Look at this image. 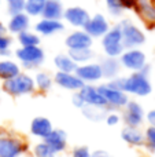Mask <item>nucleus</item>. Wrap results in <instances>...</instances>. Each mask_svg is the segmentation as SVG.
<instances>
[{"mask_svg":"<svg viewBox=\"0 0 155 157\" xmlns=\"http://www.w3.org/2000/svg\"><path fill=\"white\" fill-rule=\"evenodd\" d=\"M54 81L63 90L67 91H80L85 83L80 77H77L74 73H63V72H56L54 77Z\"/></svg>","mask_w":155,"mask_h":157,"instance_id":"15","label":"nucleus"},{"mask_svg":"<svg viewBox=\"0 0 155 157\" xmlns=\"http://www.w3.org/2000/svg\"><path fill=\"white\" fill-rule=\"evenodd\" d=\"M34 84H36V87H37L40 91L45 92V91H48V90H51L52 84H54V80H52V77L49 76L48 73L40 72V73L36 75V77H34Z\"/></svg>","mask_w":155,"mask_h":157,"instance_id":"30","label":"nucleus"},{"mask_svg":"<svg viewBox=\"0 0 155 157\" xmlns=\"http://www.w3.org/2000/svg\"><path fill=\"white\" fill-rule=\"evenodd\" d=\"M110 29L109 21L106 19V17L102 14H96V15L91 17V19L88 21V24L85 25L84 30L91 36V37H103Z\"/></svg>","mask_w":155,"mask_h":157,"instance_id":"12","label":"nucleus"},{"mask_svg":"<svg viewBox=\"0 0 155 157\" xmlns=\"http://www.w3.org/2000/svg\"><path fill=\"white\" fill-rule=\"evenodd\" d=\"M121 119L128 127H140L146 120L144 109L136 101H128V103L122 108Z\"/></svg>","mask_w":155,"mask_h":157,"instance_id":"8","label":"nucleus"},{"mask_svg":"<svg viewBox=\"0 0 155 157\" xmlns=\"http://www.w3.org/2000/svg\"><path fill=\"white\" fill-rule=\"evenodd\" d=\"M121 139L129 146L142 147L144 146V131H142L139 127H125L121 130Z\"/></svg>","mask_w":155,"mask_h":157,"instance_id":"18","label":"nucleus"},{"mask_svg":"<svg viewBox=\"0 0 155 157\" xmlns=\"http://www.w3.org/2000/svg\"><path fill=\"white\" fill-rule=\"evenodd\" d=\"M98 90L102 97L104 98V101L107 102V106H109L110 110L111 109H122L129 101L128 94H125L121 90L114 88L110 84H100L98 87Z\"/></svg>","mask_w":155,"mask_h":157,"instance_id":"7","label":"nucleus"},{"mask_svg":"<svg viewBox=\"0 0 155 157\" xmlns=\"http://www.w3.org/2000/svg\"><path fill=\"white\" fill-rule=\"evenodd\" d=\"M106 4H107V10L111 15L114 17H120L124 11V6L121 4L120 0H106Z\"/></svg>","mask_w":155,"mask_h":157,"instance_id":"34","label":"nucleus"},{"mask_svg":"<svg viewBox=\"0 0 155 157\" xmlns=\"http://www.w3.org/2000/svg\"><path fill=\"white\" fill-rule=\"evenodd\" d=\"M5 30H7V28H5L4 25H3V22H2V21H0V33H2V35H4Z\"/></svg>","mask_w":155,"mask_h":157,"instance_id":"41","label":"nucleus"},{"mask_svg":"<svg viewBox=\"0 0 155 157\" xmlns=\"http://www.w3.org/2000/svg\"><path fill=\"white\" fill-rule=\"evenodd\" d=\"M3 91L7 92L13 97H22V95H29L34 92L36 84L34 78H32L26 73H19L18 76L10 78V80L3 81Z\"/></svg>","mask_w":155,"mask_h":157,"instance_id":"2","label":"nucleus"},{"mask_svg":"<svg viewBox=\"0 0 155 157\" xmlns=\"http://www.w3.org/2000/svg\"><path fill=\"white\" fill-rule=\"evenodd\" d=\"M104 121H106L107 125H110V127H114V125H118L121 121V116L118 113H115V112H109L106 116V119H104Z\"/></svg>","mask_w":155,"mask_h":157,"instance_id":"37","label":"nucleus"},{"mask_svg":"<svg viewBox=\"0 0 155 157\" xmlns=\"http://www.w3.org/2000/svg\"><path fill=\"white\" fill-rule=\"evenodd\" d=\"M137 13L148 22H155V4L151 0H136Z\"/></svg>","mask_w":155,"mask_h":157,"instance_id":"25","label":"nucleus"},{"mask_svg":"<svg viewBox=\"0 0 155 157\" xmlns=\"http://www.w3.org/2000/svg\"><path fill=\"white\" fill-rule=\"evenodd\" d=\"M146 121L148 123V125L155 127V109L154 110H150L147 114H146Z\"/></svg>","mask_w":155,"mask_h":157,"instance_id":"39","label":"nucleus"},{"mask_svg":"<svg viewBox=\"0 0 155 157\" xmlns=\"http://www.w3.org/2000/svg\"><path fill=\"white\" fill-rule=\"evenodd\" d=\"M150 71L151 66L147 63L142 71L133 72L126 77H115L107 84H110L117 90H121L125 94H132L136 97H147L153 91V86L150 81Z\"/></svg>","mask_w":155,"mask_h":157,"instance_id":"1","label":"nucleus"},{"mask_svg":"<svg viewBox=\"0 0 155 157\" xmlns=\"http://www.w3.org/2000/svg\"><path fill=\"white\" fill-rule=\"evenodd\" d=\"M47 0H25L23 13L29 17H40Z\"/></svg>","mask_w":155,"mask_h":157,"instance_id":"28","label":"nucleus"},{"mask_svg":"<svg viewBox=\"0 0 155 157\" xmlns=\"http://www.w3.org/2000/svg\"><path fill=\"white\" fill-rule=\"evenodd\" d=\"M74 75L80 77L85 84L87 83H95L103 78V72L99 63H82V65H77Z\"/></svg>","mask_w":155,"mask_h":157,"instance_id":"11","label":"nucleus"},{"mask_svg":"<svg viewBox=\"0 0 155 157\" xmlns=\"http://www.w3.org/2000/svg\"><path fill=\"white\" fill-rule=\"evenodd\" d=\"M30 134L36 138L41 139L43 141L52 130H54V125H52L51 120L48 117H44V116H37L30 121Z\"/></svg>","mask_w":155,"mask_h":157,"instance_id":"17","label":"nucleus"},{"mask_svg":"<svg viewBox=\"0 0 155 157\" xmlns=\"http://www.w3.org/2000/svg\"><path fill=\"white\" fill-rule=\"evenodd\" d=\"M144 146L148 152L155 153V127L148 125L144 131Z\"/></svg>","mask_w":155,"mask_h":157,"instance_id":"32","label":"nucleus"},{"mask_svg":"<svg viewBox=\"0 0 155 157\" xmlns=\"http://www.w3.org/2000/svg\"><path fill=\"white\" fill-rule=\"evenodd\" d=\"M43 142L56 155L63 153L67 149V134L66 131H63L62 128H54L45 138L43 139Z\"/></svg>","mask_w":155,"mask_h":157,"instance_id":"10","label":"nucleus"},{"mask_svg":"<svg viewBox=\"0 0 155 157\" xmlns=\"http://www.w3.org/2000/svg\"><path fill=\"white\" fill-rule=\"evenodd\" d=\"M99 65H100L102 72H103V77L111 78V80L118 77V73H120V69H121V63L118 58L106 57L100 61Z\"/></svg>","mask_w":155,"mask_h":157,"instance_id":"22","label":"nucleus"},{"mask_svg":"<svg viewBox=\"0 0 155 157\" xmlns=\"http://www.w3.org/2000/svg\"><path fill=\"white\" fill-rule=\"evenodd\" d=\"M32 153H33V157H56L58 156L56 153L52 152L43 141L37 142V144L32 147Z\"/></svg>","mask_w":155,"mask_h":157,"instance_id":"31","label":"nucleus"},{"mask_svg":"<svg viewBox=\"0 0 155 157\" xmlns=\"http://www.w3.org/2000/svg\"><path fill=\"white\" fill-rule=\"evenodd\" d=\"M0 6H2V0H0Z\"/></svg>","mask_w":155,"mask_h":157,"instance_id":"43","label":"nucleus"},{"mask_svg":"<svg viewBox=\"0 0 155 157\" xmlns=\"http://www.w3.org/2000/svg\"><path fill=\"white\" fill-rule=\"evenodd\" d=\"M69 57L76 63H84L91 61L95 57V51L92 48H78V50H69Z\"/></svg>","mask_w":155,"mask_h":157,"instance_id":"27","label":"nucleus"},{"mask_svg":"<svg viewBox=\"0 0 155 157\" xmlns=\"http://www.w3.org/2000/svg\"><path fill=\"white\" fill-rule=\"evenodd\" d=\"M93 40L85 30H74L66 37L65 44L69 50H78V48H91Z\"/></svg>","mask_w":155,"mask_h":157,"instance_id":"16","label":"nucleus"},{"mask_svg":"<svg viewBox=\"0 0 155 157\" xmlns=\"http://www.w3.org/2000/svg\"><path fill=\"white\" fill-rule=\"evenodd\" d=\"M82 114H84L85 119H88L89 121L93 123H99V121H104L107 113L110 112V109L106 108H95V106H88L85 105L84 108L81 109Z\"/></svg>","mask_w":155,"mask_h":157,"instance_id":"24","label":"nucleus"},{"mask_svg":"<svg viewBox=\"0 0 155 157\" xmlns=\"http://www.w3.org/2000/svg\"><path fill=\"white\" fill-rule=\"evenodd\" d=\"M121 33H122V46L124 48L131 50L137 48L146 43V35L142 32V29L133 25L129 19H124L120 24Z\"/></svg>","mask_w":155,"mask_h":157,"instance_id":"3","label":"nucleus"},{"mask_svg":"<svg viewBox=\"0 0 155 157\" xmlns=\"http://www.w3.org/2000/svg\"><path fill=\"white\" fill-rule=\"evenodd\" d=\"M36 32L38 35L43 36H51L55 35V33H59L65 30V25H63L62 21H56V19H41L34 26Z\"/></svg>","mask_w":155,"mask_h":157,"instance_id":"19","label":"nucleus"},{"mask_svg":"<svg viewBox=\"0 0 155 157\" xmlns=\"http://www.w3.org/2000/svg\"><path fill=\"white\" fill-rule=\"evenodd\" d=\"M71 103H73V105L76 106L77 109H82V108L85 106L84 99L81 98V95H80L78 91H76V92L73 94V97H71Z\"/></svg>","mask_w":155,"mask_h":157,"instance_id":"38","label":"nucleus"},{"mask_svg":"<svg viewBox=\"0 0 155 157\" xmlns=\"http://www.w3.org/2000/svg\"><path fill=\"white\" fill-rule=\"evenodd\" d=\"M0 94H2V87H0Z\"/></svg>","mask_w":155,"mask_h":157,"instance_id":"42","label":"nucleus"},{"mask_svg":"<svg viewBox=\"0 0 155 157\" xmlns=\"http://www.w3.org/2000/svg\"><path fill=\"white\" fill-rule=\"evenodd\" d=\"M18 41L21 47H30V46H38L40 44V36L37 33H32L29 30L21 32L18 35Z\"/></svg>","mask_w":155,"mask_h":157,"instance_id":"29","label":"nucleus"},{"mask_svg":"<svg viewBox=\"0 0 155 157\" xmlns=\"http://www.w3.org/2000/svg\"><path fill=\"white\" fill-rule=\"evenodd\" d=\"M19 73H21V68L16 62H14L11 59L0 61V80H10V78L18 76Z\"/></svg>","mask_w":155,"mask_h":157,"instance_id":"23","label":"nucleus"},{"mask_svg":"<svg viewBox=\"0 0 155 157\" xmlns=\"http://www.w3.org/2000/svg\"><path fill=\"white\" fill-rule=\"evenodd\" d=\"M63 6L60 0H47L41 17L44 19H56L60 21L63 18Z\"/></svg>","mask_w":155,"mask_h":157,"instance_id":"21","label":"nucleus"},{"mask_svg":"<svg viewBox=\"0 0 155 157\" xmlns=\"http://www.w3.org/2000/svg\"><path fill=\"white\" fill-rule=\"evenodd\" d=\"M121 66L126 68L128 71L132 72H139L147 65V57L146 54L139 48H131L126 50L121 54L120 57Z\"/></svg>","mask_w":155,"mask_h":157,"instance_id":"9","label":"nucleus"},{"mask_svg":"<svg viewBox=\"0 0 155 157\" xmlns=\"http://www.w3.org/2000/svg\"><path fill=\"white\" fill-rule=\"evenodd\" d=\"M91 157H113L111 155H110L107 150H95V152H91Z\"/></svg>","mask_w":155,"mask_h":157,"instance_id":"40","label":"nucleus"},{"mask_svg":"<svg viewBox=\"0 0 155 157\" xmlns=\"http://www.w3.org/2000/svg\"><path fill=\"white\" fill-rule=\"evenodd\" d=\"M70 157H91V150L88 146H76L71 150Z\"/></svg>","mask_w":155,"mask_h":157,"instance_id":"36","label":"nucleus"},{"mask_svg":"<svg viewBox=\"0 0 155 157\" xmlns=\"http://www.w3.org/2000/svg\"><path fill=\"white\" fill-rule=\"evenodd\" d=\"M63 18L74 28L84 29L85 25L91 19V15L85 8L82 7H69L63 11Z\"/></svg>","mask_w":155,"mask_h":157,"instance_id":"13","label":"nucleus"},{"mask_svg":"<svg viewBox=\"0 0 155 157\" xmlns=\"http://www.w3.org/2000/svg\"><path fill=\"white\" fill-rule=\"evenodd\" d=\"M29 25H30V17L25 13H19L15 14V15H11L7 25V30L14 33V35H19L21 32L27 30Z\"/></svg>","mask_w":155,"mask_h":157,"instance_id":"20","label":"nucleus"},{"mask_svg":"<svg viewBox=\"0 0 155 157\" xmlns=\"http://www.w3.org/2000/svg\"><path fill=\"white\" fill-rule=\"evenodd\" d=\"M54 63L58 68V72L63 73H74L77 68V63L69 57V54H58L54 59Z\"/></svg>","mask_w":155,"mask_h":157,"instance_id":"26","label":"nucleus"},{"mask_svg":"<svg viewBox=\"0 0 155 157\" xmlns=\"http://www.w3.org/2000/svg\"><path fill=\"white\" fill-rule=\"evenodd\" d=\"M27 145L11 134H0V157H21L26 153Z\"/></svg>","mask_w":155,"mask_h":157,"instance_id":"5","label":"nucleus"},{"mask_svg":"<svg viewBox=\"0 0 155 157\" xmlns=\"http://www.w3.org/2000/svg\"><path fill=\"white\" fill-rule=\"evenodd\" d=\"M7 2V8L8 13L11 15H15V14L23 13L25 10V0H5Z\"/></svg>","mask_w":155,"mask_h":157,"instance_id":"33","label":"nucleus"},{"mask_svg":"<svg viewBox=\"0 0 155 157\" xmlns=\"http://www.w3.org/2000/svg\"><path fill=\"white\" fill-rule=\"evenodd\" d=\"M80 95L84 99L85 105L88 106H95V108H106L109 109L107 106V102L104 101V98L100 95L98 87L92 86V84H85L81 90H80Z\"/></svg>","mask_w":155,"mask_h":157,"instance_id":"14","label":"nucleus"},{"mask_svg":"<svg viewBox=\"0 0 155 157\" xmlns=\"http://www.w3.org/2000/svg\"><path fill=\"white\" fill-rule=\"evenodd\" d=\"M15 55L25 69L38 68L43 65L44 59H45V54L38 46L21 47L15 51Z\"/></svg>","mask_w":155,"mask_h":157,"instance_id":"6","label":"nucleus"},{"mask_svg":"<svg viewBox=\"0 0 155 157\" xmlns=\"http://www.w3.org/2000/svg\"><path fill=\"white\" fill-rule=\"evenodd\" d=\"M102 46H103L106 57H111V58L121 57V54L125 51V48L122 46V33H121L120 25L109 29V32L102 37Z\"/></svg>","mask_w":155,"mask_h":157,"instance_id":"4","label":"nucleus"},{"mask_svg":"<svg viewBox=\"0 0 155 157\" xmlns=\"http://www.w3.org/2000/svg\"><path fill=\"white\" fill-rule=\"evenodd\" d=\"M11 43H13V40H11L8 36L0 33V55H2V57H8V55H11V52H10Z\"/></svg>","mask_w":155,"mask_h":157,"instance_id":"35","label":"nucleus"}]
</instances>
